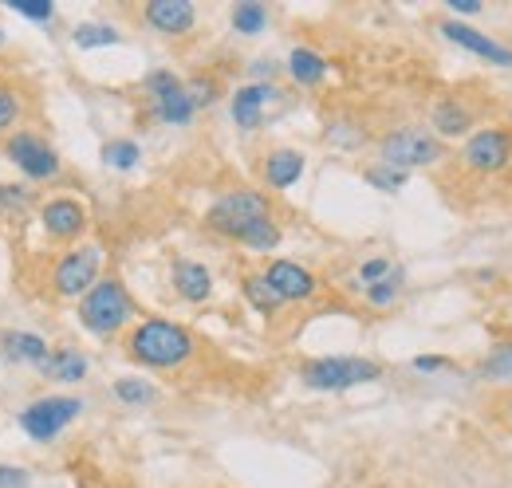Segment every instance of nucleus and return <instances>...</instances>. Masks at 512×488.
Here are the masks:
<instances>
[{
	"mask_svg": "<svg viewBox=\"0 0 512 488\" xmlns=\"http://www.w3.org/2000/svg\"><path fill=\"white\" fill-rule=\"evenodd\" d=\"M123 351H127L130 363L146 366V370H182L197 359L201 343L186 323L150 315V319H138L130 327L127 339H123Z\"/></svg>",
	"mask_w": 512,
	"mask_h": 488,
	"instance_id": "obj_1",
	"label": "nucleus"
},
{
	"mask_svg": "<svg viewBox=\"0 0 512 488\" xmlns=\"http://www.w3.org/2000/svg\"><path fill=\"white\" fill-rule=\"evenodd\" d=\"M79 323L95 339H115V335H123L127 327L138 323V304H134V296H130L127 284L119 276H103L79 300Z\"/></svg>",
	"mask_w": 512,
	"mask_h": 488,
	"instance_id": "obj_2",
	"label": "nucleus"
},
{
	"mask_svg": "<svg viewBox=\"0 0 512 488\" xmlns=\"http://www.w3.org/2000/svg\"><path fill=\"white\" fill-rule=\"evenodd\" d=\"M264 217H272V197L264 189H229L205 209V229L217 233L221 241L237 244L241 233Z\"/></svg>",
	"mask_w": 512,
	"mask_h": 488,
	"instance_id": "obj_3",
	"label": "nucleus"
},
{
	"mask_svg": "<svg viewBox=\"0 0 512 488\" xmlns=\"http://www.w3.org/2000/svg\"><path fill=\"white\" fill-rule=\"evenodd\" d=\"M375 150H379L375 162L394 166V170H402V174L438 166V162L446 158V142L434 138L426 126H394V130H386L383 138H379Z\"/></svg>",
	"mask_w": 512,
	"mask_h": 488,
	"instance_id": "obj_4",
	"label": "nucleus"
},
{
	"mask_svg": "<svg viewBox=\"0 0 512 488\" xmlns=\"http://www.w3.org/2000/svg\"><path fill=\"white\" fill-rule=\"evenodd\" d=\"M379 378H383V366L371 359H355V355H327V359H312L300 366V382L320 394H343V390H355Z\"/></svg>",
	"mask_w": 512,
	"mask_h": 488,
	"instance_id": "obj_5",
	"label": "nucleus"
},
{
	"mask_svg": "<svg viewBox=\"0 0 512 488\" xmlns=\"http://www.w3.org/2000/svg\"><path fill=\"white\" fill-rule=\"evenodd\" d=\"M99 268H103V248L99 244H71L67 252L56 256V264H52V296L56 300H83L91 288H95V280H99Z\"/></svg>",
	"mask_w": 512,
	"mask_h": 488,
	"instance_id": "obj_6",
	"label": "nucleus"
},
{
	"mask_svg": "<svg viewBox=\"0 0 512 488\" xmlns=\"http://www.w3.org/2000/svg\"><path fill=\"white\" fill-rule=\"evenodd\" d=\"M461 170L477 174V178H501L512 170V130L509 126H485L473 130L461 150H457Z\"/></svg>",
	"mask_w": 512,
	"mask_h": 488,
	"instance_id": "obj_7",
	"label": "nucleus"
},
{
	"mask_svg": "<svg viewBox=\"0 0 512 488\" xmlns=\"http://www.w3.org/2000/svg\"><path fill=\"white\" fill-rule=\"evenodd\" d=\"M0 150H4V158H8L28 182H56V178L64 174L60 150H56L44 134H36V130H16V134H8V138L0 142Z\"/></svg>",
	"mask_w": 512,
	"mask_h": 488,
	"instance_id": "obj_8",
	"label": "nucleus"
},
{
	"mask_svg": "<svg viewBox=\"0 0 512 488\" xmlns=\"http://www.w3.org/2000/svg\"><path fill=\"white\" fill-rule=\"evenodd\" d=\"M142 95L150 107V119L166 122V126H190L197 107L186 95V79H178L170 67H158L142 79Z\"/></svg>",
	"mask_w": 512,
	"mask_h": 488,
	"instance_id": "obj_9",
	"label": "nucleus"
},
{
	"mask_svg": "<svg viewBox=\"0 0 512 488\" xmlns=\"http://www.w3.org/2000/svg\"><path fill=\"white\" fill-rule=\"evenodd\" d=\"M83 414V402L79 398H67V394H48V398H36L20 410V429L32 437V441H56L75 418Z\"/></svg>",
	"mask_w": 512,
	"mask_h": 488,
	"instance_id": "obj_10",
	"label": "nucleus"
},
{
	"mask_svg": "<svg viewBox=\"0 0 512 488\" xmlns=\"http://www.w3.org/2000/svg\"><path fill=\"white\" fill-rule=\"evenodd\" d=\"M36 221H40L48 241L79 244V237L91 229V209L79 197H48V201H40Z\"/></svg>",
	"mask_w": 512,
	"mask_h": 488,
	"instance_id": "obj_11",
	"label": "nucleus"
},
{
	"mask_svg": "<svg viewBox=\"0 0 512 488\" xmlns=\"http://www.w3.org/2000/svg\"><path fill=\"white\" fill-rule=\"evenodd\" d=\"M260 276L268 280V288L284 300V304H312L316 296L323 292L320 276L296 260H268L260 268Z\"/></svg>",
	"mask_w": 512,
	"mask_h": 488,
	"instance_id": "obj_12",
	"label": "nucleus"
},
{
	"mask_svg": "<svg viewBox=\"0 0 512 488\" xmlns=\"http://www.w3.org/2000/svg\"><path fill=\"white\" fill-rule=\"evenodd\" d=\"M280 87L276 83H245L229 95V115L237 122V130H260L264 126V111L272 103H280Z\"/></svg>",
	"mask_w": 512,
	"mask_h": 488,
	"instance_id": "obj_13",
	"label": "nucleus"
},
{
	"mask_svg": "<svg viewBox=\"0 0 512 488\" xmlns=\"http://www.w3.org/2000/svg\"><path fill=\"white\" fill-rule=\"evenodd\" d=\"M142 20H146V28H154L158 36L182 40V36H190L193 28H197V8H193L190 0H150V4L142 8Z\"/></svg>",
	"mask_w": 512,
	"mask_h": 488,
	"instance_id": "obj_14",
	"label": "nucleus"
},
{
	"mask_svg": "<svg viewBox=\"0 0 512 488\" xmlns=\"http://www.w3.org/2000/svg\"><path fill=\"white\" fill-rule=\"evenodd\" d=\"M438 28H442V36H446L449 44L465 48L469 56H481V60H489V63L512 67V48H505L501 40H493L489 32H477L473 24H461V20H442Z\"/></svg>",
	"mask_w": 512,
	"mask_h": 488,
	"instance_id": "obj_15",
	"label": "nucleus"
},
{
	"mask_svg": "<svg viewBox=\"0 0 512 488\" xmlns=\"http://www.w3.org/2000/svg\"><path fill=\"white\" fill-rule=\"evenodd\" d=\"M469 126H477V111L465 103V99H457V95H442L434 107H430V134L434 138H469Z\"/></svg>",
	"mask_w": 512,
	"mask_h": 488,
	"instance_id": "obj_16",
	"label": "nucleus"
},
{
	"mask_svg": "<svg viewBox=\"0 0 512 488\" xmlns=\"http://www.w3.org/2000/svg\"><path fill=\"white\" fill-rule=\"evenodd\" d=\"M304 170H308V158L300 150H292V146H276V150H268L260 158V182H264V189H276V193L292 189L304 178Z\"/></svg>",
	"mask_w": 512,
	"mask_h": 488,
	"instance_id": "obj_17",
	"label": "nucleus"
},
{
	"mask_svg": "<svg viewBox=\"0 0 512 488\" xmlns=\"http://www.w3.org/2000/svg\"><path fill=\"white\" fill-rule=\"evenodd\" d=\"M170 284H174L178 300H186V304H205V300L213 296V272H209L201 260L178 256V260L170 264Z\"/></svg>",
	"mask_w": 512,
	"mask_h": 488,
	"instance_id": "obj_18",
	"label": "nucleus"
},
{
	"mask_svg": "<svg viewBox=\"0 0 512 488\" xmlns=\"http://www.w3.org/2000/svg\"><path fill=\"white\" fill-rule=\"evenodd\" d=\"M284 71L292 75V83L296 87H320L323 79H327V71H331V63H327V56L323 52H316V48H292L288 52V63H284Z\"/></svg>",
	"mask_w": 512,
	"mask_h": 488,
	"instance_id": "obj_19",
	"label": "nucleus"
},
{
	"mask_svg": "<svg viewBox=\"0 0 512 488\" xmlns=\"http://www.w3.org/2000/svg\"><path fill=\"white\" fill-rule=\"evenodd\" d=\"M323 142L335 146V150H363L371 142V130L363 126V119L355 115H335L323 126Z\"/></svg>",
	"mask_w": 512,
	"mask_h": 488,
	"instance_id": "obj_20",
	"label": "nucleus"
},
{
	"mask_svg": "<svg viewBox=\"0 0 512 488\" xmlns=\"http://www.w3.org/2000/svg\"><path fill=\"white\" fill-rule=\"evenodd\" d=\"M36 370L44 378H52V382H83L87 378V359L79 351H71V347H52L48 359L36 366Z\"/></svg>",
	"mask_w": 512,
	"mask_h": 488,
	"instance_id": "obj_21",
	"label": "nucleus"
},
{
	"mask_svg": "<svg viewBox=\"0 0 512 488\" xmlns=\"http://www.w3.org/2000/svg\"><path fill=\"white\" fill-rule=\"evenodd\" d=\"M24 115H28V95L20 91V83L0 79V142L24 130Z\"/></svg>",
	"mask_w": 512,
	"mask_h": 488,
	"instance_id": "obj_22",
	"label": "nucleus"
},
{
	"mask_svg": "<svg viewBox=\"0 0 512 488\" xmlns=\"http://www.w3.org/2000/svg\"><path fill=\"white\" fill-rule=\"evenodd\" d=\"M0 347H4V355L8 359H16V363H32L40 366L48 359V339H40V335H32V331H4L0 335Z\"/></svg>",
	"mask_w": 512,
	"mask_h": 488,
	"instance_id": "obj_23",
	"label": "nucleus"
},
{
	"mask_svg": "<svg viewBox=\"0 0 512 488\" xmlns=\"http://www.w3.org/2000/svg\"><path fill=\"white\" fill-rule=\"evenodd\" d=\"M241 296H245V304L253 307L256 315H264V319H272V315H280L284 311V300L268 288V280L260 276V272H249V276H241Z\"/></svg>",
	"mask_w": 512,
	"mask_h": 488,
	"instance_id": "obj_24",
	"label": "nucleus"
},
{
	"mask_svg": "<svg viewBox=\"0 0 512 488\" xmlns=\"http://www.w3.org/2000/svg\"><path fill=\"white\" fill-rule=\"evenodd\" d=\"M477 378H481V382H493V386H512V343H497V347L481 359Z\"/></svg>",
	"mask_w": 512,
	"mask_h": 488,
	"instance_id": "obj_25",
	"label": "nucleus"
},
{
	"mask_svg": "<svg viewBox=\"0 0 512 488\" xmlns=\"http://www.w3.org/2000/svg\"><path fill=\"white\" fill-rule=\"evenodd\" d=\"M71 44L79 48V52H91V48H115V44H123V32L115 28V24H79L75 32H71Z\"/></svg>",
	"mask_w": 512,
	"mask_h": 488,
	"instance_id": "obj_26",
	"label": "nucleus"
},
{
	"mask_svg": "<svg viewBox=\"0 0 512 488\" xmlns=\"http://www.w3.org/2000/svg\"><path fill=\"white\" fill-rule=\"evenodd\" d=\"M229 24H233L237 36H260L268 28V8L260 0H241V4H233Z\"/></svg>",
	"mask_w": 512,
	"mask_h": 488,
	"instance_id": "obj_27",
	"label": "nucleus"
},
{
	"mask_svg": "<svg viewBox=\"0 0 512 488\" xmlns=\"http://www.w3.org/2000/svg\"><path fill=\"white\" fill-rule=\"evenodd\" d=\"M280 241H284V233H280L276 217H264V221L249 225L237 244H241V248H249V252H272V248H280Z\"/></svg>",
	"mask_w": 512,
	"mask_h": 488,
	"instance_id": "obj_28",
	"label": "nucleus"
},
{
	"mask_svg": "<svg viewBox=\"0 0 512 488\" xmlns=\"http://www.w3.org/2000/svg\"><path fill=\"white\" fill-rule=\"evenodd\" d=\"M402 280H406V272H402V268H394L386 280L371 284V288H363V300L375 307V311H386V307H394V304H398V296H402Z\"/></svg>",
	"mask_w": 512,
	"mask_h": 488,
	"instance_id": "obj_29",
	"label": "nucleus"
},
{
	"mask_svg": "<svg viewBox=\"0 0 512 488\" xmlns=\"http://www.w3.org/2000/svg\"><path fill=\"white\" fill-rule=\"evenodd\" d=\"M138 158H142V146L134 138H111V142H103V166H111V170H134Z\"/></svg>",
	"mask_w": 512,
	"mask_h": 488,
	"instance_id": "obj_30",
	"label": "nucleus"
},
{
	"mask_svg": "<svg viewBox=\"0 0 512 488\" xmlns=\"http://www.w3.org/2000/svg\"><path fill=\"white\" fill-rule=\"evenodd\" d=\"M186 95L193 99V107H197V111H205V107H213V103L221 99V79H217V75L197 71L193 79H186Z\"/></svg>",
	"mask_w": 512,
	"mask_h": 488,
	"instance_id": "obj_31",
	"label": "nucleus"
},
{
	"mask_svg": "<svg viewBox=\"0 0 512 488\" xmlns=\"http://www.w3.org/2000/svg\"><path fill=\"white\" fill-rule=\"evenodd\" d=\"M111 390H115V398H119L123 406H150V402L158 398V390H154L150 382H142V378H119Z\"/></svg>",
	"mask_w": 512,
	"mask_h": 488,
	"instance_id": "obj_32",
	"label": "nucleus"
},
{
	"mask_svg": "<svg viewBox=\"0 0 512 488\" xmlns=\"http://www.w3.org/2000/svg\"><path fill=\"white\" fill-rule=\"evenodd\" d=\"M363 182L383 189V193H398L402 185L410 182V174H402V170H394V166H383V162H371V166L363 170Z\"/></svg>",
	"mask_w": 512,
	"mask_h": 488,
	"instance_id": "obj_33",
	"label": "nucleus"
},
{
	"mask_svg": "<svg viewBox=\"0 0 512 488\" xmlns=\"http://www.w3.org/2000/svg\"><path fill=\"white\" fill-rule=\"evenodd\" d=\"M8 8H12L16 16H28V20H36V24H48V20H56V4H52V0H8Z\"/></svg>",
	"mask_w": 512,
	"mask_h": 488,
	"instance_id": "obj_34",
	"label": "nucleus"
},
{
	"mask_svg": "<svg viewBox=\"0 0 512 488\" xmlns=\"http://www.w3.org/2000/svg\"><path fill=\"white\" fill-rule=\"evenodd\" d=\"M390 272H394V264H390L386 256H371V260H363V264H359V276H355V284H359V288H371V284L386 280Z\"/></svg>",
	"mask_w": 512,
	"mask_h": 488,
	"instance_id": "obj_35",
	"label": "nucleus"
},
{
	"mask_svg": "<svg viewBox=\"0 0 512 488\" xmlns=\"http://www.w3.org/2000/svg\"><path fill=\"white\" fill-rule=\"evenodd\" d=\"M32 485V473L20 469V465H0V488H28Z\"/></svg>",
	"mask_w": 512,
	"mask_h": 488,
	"instance_id": "obj_36",
	"label": "nucleus"
},
{
	"mask_svg": "<svg viewBox=\"0 0 512 488\" xmlns=\"http://www.w3.org/2000/svg\"><path fill=\"white\" fill-rule=\"evenodd\" d=\"M249 75H253L249 83H272V79L280 75V63H276V60H264V56H260V60L249 63Z\"/></svg>",
	"mask_w": 512,
	"mask_h": 488,
	"instance_id": "obj_37",
	"label": "nucleus"
},
{
	"mask_svg": "<svg viewBox=\"0 0 512 488\" xmlns=\"http://www.w3.org/2000/svg\"><path fill=\"white\" fill-rule=\"evenodd\" d=\"M414 370H418V374H438V370H453V359H446V355H418V359H414Z\"/></svg>",
	"mask_w": 512,
	"mask_h": 488,
	"instance_id": "obj_38",
	"label": "nucleus"
},
{
	"mask_svg": "<svg viewBox=\"0 0 512 488\" xmlns=\"http://www.w3.org/2000/svg\"><path fill=\"white\" fill-rule=\"evenodd\" d=\"M493 410H497V418H501V422H505V426L512 429V390L497 398V406H493Z\"/></svg>",
	"mask_w": 512,
	"mask_h": 488,
	"instance_id": "obj_39",
	"label": "nucleus"
},
{
	"mask_svg": "<svg viewBox=\"0 0 512 488\" xmlns=\"http://www.w3.org/2000/svg\"><path fill=\"white\" fill-rule=\"evenodd\" d=\"M449 8H453V12H461V16H477V12H481V4H477V0H449Z\"/></svg>",
	"mask_w": 512,
	"mask_h": 488,
	"instance_id": "obj_40",
	"label": "nucleus"
},
{
	"mask_svg": "<svg viewBox=\"0 0 512 488\" xmlns=\"http://www.w3.org/2000/svg\"><path fill=\"white\" fill-rule=\"evenodd\" d=\"M0 48H4V24H0Z\"/></svg>",
	"mask_w": 512,
	"mask_h": 488,
	"instance_id": "obj_41",
	"label": "nucleus"
},
{
	"mask_svg": "<svg viewBox=\"0 0 512 488\" xmlns=\"http://www.w3.org/2000/svg\"><path fill=\"white\" fill-rule=\"evenodd\" d=\"M0 217H4V205H0Z\"/></svg>",
	"mask_w": 512,
	"mask_h": 488,
	"instance_id": "obj_42",
	"label": "nucleus"
}]
</instances>
